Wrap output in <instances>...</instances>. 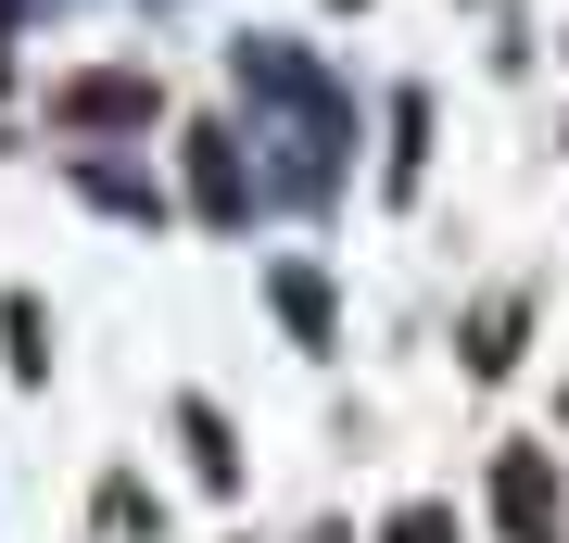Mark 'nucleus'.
<instances>
[]
</instances>
